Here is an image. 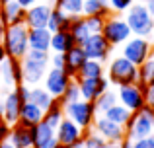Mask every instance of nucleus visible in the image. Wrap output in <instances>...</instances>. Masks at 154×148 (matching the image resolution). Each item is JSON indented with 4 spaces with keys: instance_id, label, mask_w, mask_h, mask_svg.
I'll return each instance as SVG.
<instances>
[{
    "instance_id": "nucleus-13",
    "label": "nucleus",
    "mask_w": 154,
    "mask_h": 148,
    "mask_svg": "<svg viewBox=\"0 0 154 148\" xmlns=\"http://www.w3.org/2000/svg\"><path fill=\"white\" fill-rule=\"evenodd\" d=\"M92 129L98 134H102L107 142H121L125 138V127L119 123H113L111 119H107L105 115H98L92 125Z\"/></svg>"
},
{
    "instance_id": "nucleus-14",
    "label": "nucleus",
    "mask_w": 154,
    "mask_h": 148,
    "mask_svg": "<svg viewBox=\"0 0 154 148\" xmlns=\"http://www.w3.org/2000/svg\"><path fill=\"white\" fill-rule=\"evenodd\" d=\"M84 133H86V131L80 129V127L76 125L72 119H68L66 115H64V119L59 123V125H57V129H55L57 140H59L64 148L70 146V144H74V142H78V140H82V138H84Z\"/></svg>"
},
{
    "instance_id": "nucleus-15",
    "label": "nucleus",
    "mask_w": 154,
    "mask_h": 148,
    "mask_svg": "<svg viewBox=\"0 0 154 148\" xmlns=\"http://www.w3.org/2000/svg\"><path fill=\"white\" fill-rule=\"evenodd\" d=\"M0 80H2V92L14 90L18 84H22V65L20 61H14V59H6V61L0 65Z\"/></svg>"
},
{
    "instance_id": "nucleus-38",
    "label": "nucleus",
    "mask_w": 154,
    "mask_h": 148,
    "mask_svg": "<svg viewBox=\"0 0 154 148\" xmlns=\"http://www.w3.org/2000/svg\"><path fill=\"white\" fill-rule=\"evenodd\" d=\"M84 18H86V26L90 29V33H102L105 22L103 16H84Z\"/></svg>"
},
{
    "instance_id": "nucleus-18",
    "label": "nucleus",
    "mask_w": 154,
    "mask_h": 148,
    "mask_svg": "<svg viewBox=\"0 0 154 148\" xmlns=\"http://www.w3.org/2000/svg\"><path fill=\"white\" fill-rule=\"evenodd\" d=\"M29 49H37V51H45L51 53V37L53 31L49 27H29Z\"/></svg>"
},
{
    "instance_id": "nucleus-17",
    "label": "nucleus",
    "mask_w": 154,
    "mask_h": 148,
    "mask_svg": "<svg viewBox=\"0 0 154 148\" xmlns=\"http://www.w3.org/2000/svg\"><path fill=\"white\" fill-rule=\"evenodd\" d=\"M22 105H23V99L18 95L16 88L4 94V121H6L8 125H16V123L20 121Z\"/></svg>"
},
{
    "instance_id": "nucleus-21",
    "label": "nucleus",
    "mask_w": 154,
    "mask_h": 148,
    "mask_svg": "<svg viewBox=\"0 0 154 148\" xmlns=\"http://www.w3.org/2000/svg\"><path fill=\"white\" fill-rule=\"evenodd\" d=\"M86 53H84L82 45H74L70 51H66L64 53V70H66L68 74L72 76V78H76V74H78V68L86 62Z\"/></svg>"
},
{
    "instance_id": "nucleus-3",
    "label": "nucleus",
    "mask_w": 154,
    "mask_h": 148,
    "mask_svg": "<svg viewBox=\"0 0 154 148\" xmlns=\"http://www.w3.org/2000/svg\"><path fill=\"white\" fill-rule=\"evenodd\" d=\"M105 74L109 78V84L113 86H125V84H135L139 82V66L133 65L129 59H125L123 55L111 59L105 68Z\"/></svg>"
},
{
    "instance_id": "nucleus-11",
    "label": "nucleus",
    "mask_w": 154,
    "mask_h": 148,
    "mask_svg": "<svg viewBox=\"0 0 154 148\" xmlns=\"http://www.w3.org/2000/svg\"><path fill=\"white\" fill-rule=\"evenodd\" d=\"M20 65H22V80L27 86L41 84L47 70H49V62H39V61H33L29 57H23L20 61Z\"/></svg>"
},
{
    "instance_id": "nucleus-49",
    "label": "nucleus",
    "mask_w": 154,
    "mask_h": 148,
    "mask_svg": "<svg viewBox=\"0 0 154 148\" xmlns=\"http://www.w3.org/2000/svg\"><path fill=\"white\" fill-rule=\"evenodd\" d=\"M8 2H12V0H0V4H8Z\"/></svg>"
},
{
    "instance_id": "nucleus-43",
    "label": "nucleus",
    "mask_w": 154,
    "mask_h": 148,
    "mask_svg": "<svg viewBox=\"0 0 154 148\" xmlns=\"http://www.w3.org/2000/svg\"><path fill=\"white\" fill-rule=\"evenodd\" d=\"M8 59V55H6V49H4V45H2V41H0V65H2L4 61Z\"/></svg>"
},
{
    "instance_id": "nucleus-41",
    "label": "nucleus",
    "mask_w": 154,
    "mask_h": 148,
    "mask_svg": "<svg viewBox=\"0 0 154 148\" xmlns=\"http://www.w3.org/2000/svg\"><path fill=\"white\" fill-rule=\"evenodd\" d=\"M49 66L64 68V53H53L51 57H49Z\"/></svg>"
},
{
    "instance_id": "nucleus-35",
    "label": "nucleus",
    "mask_w": 154,
    "mask_h": 148,
    "mask_svg": "<svg viewBox=\"0 0 154 148\" xmlns=\"http://www.w3.org/2000/svg\"><path fill=\"white\" fill-rule=\"evenodd\" d=\"M154 78V55L139 66V84H146Z\"/></svg>"
},
{
    "instance_id": "nucleus-8",
    "label": "nucleus",
    "mask_w": 154,
    "mask_h": 148,
    "mask_svg": "<svg viewBox=\"0 0 154 148\" xmlns=\"http://www.w3.org/2000/svg\"><path fill=\"white\" fill-rule=\"evenodd\" d=\"M117 99H119L121 105H125L129 111H140L144 105H146V99H144V90L139 82L135 84H125V86H119L117 90Z\"/></svg>"
},
{
    "instance_id": "nucleus-5",
    "label": "nucleus",
    "mask_w": 154,
    "mask_h": 148,
    "mask_svg": "<svg viewBox=\"0 0 154 148\" xmlns=\"http://www.w3.org/2000/svg\"><path fill=\"white\" fill-rule=\"evenodd\" d=\"M102 33H103V37L109 41L111 47H119V45H123V43L131 37L133 31H131V27H129L127 20H125V16L109 14L107 18H105V22H103Z\"/></svg>"
},
{
    "instance_id": "nucleus-50",
    "label": "nucleus",
    "mask_w": 154,
    "mask_h": 148,
    "mask_svg": "<svg viewBox=\"0 0 154 148\" xmlns=\"http://www.w3.org/2000/svg\"><path fill=\"white\" fill-rule=\"evenodd\" d=\"M139 2H144V4H148V2H152V0H139Z\"/></svg>"
},
{
    "instance_id": "nucleus-4",
    "label": "nucleus",
    "mask_w": 154,
    "mask_h": 148,
    "mask_svg": "<svg viewBox=\"0 0 154 148\" xmlns=\"http://www.w3.org/2000/svg\"><path fill=\"white\" fill-rule=\"evenodd\" d=\"M64 115L68 119H72L84 131H90L94 121H96V117H98L94 101H88V99H82V98L72 101V103H66L64 105Z\"/></svg>"
},
{
    "instance_id": "nucleus-52",
    "label": "nucleus",
    "mask_w": 154,
    "mask_h": 148,
    "mask_svg": "<svg viewBox=\"0 0 154 148\" xmlns=\"http://www.w3.org/2000/svg\"><path fill=\"white\" fill-rule=\"evenodd\" d=\"M0 92H2V80H0Z\"/></svg>"
},
{
    "instance_id": "nucleus-27",
    "label": "nucleus",
    "mask_w": 154,
    "mask_h": 148,
    "mask_svg": "<svg viewBox=\"0 0 154 148\" xmlns=\"http://www.w3.org/2000/svg\"><path fill=\"white\" fill-rule=\"evenodd\" d=\"M29 99L35 103V105H39L43 111H45V109H49V107L53 105V101H55L57 98H53V95L45 90V88L37 84V86H31V95H29Z\"/></svg>"
},
{
    "instance_id": "nucleus-6",
    "label": "nucleus",
    "mask_w": 154,
    "mask_h": 148,
    "mask_svg": "<svg viewBox=\"0 0 154 148\" xmlns=\"http://www.w3.org/2000/svg\"><path fill=\"white\" fill-rule=\"evenodd\" d=\"M152 115L154 109L148 105H144L140 111L131 113V119L125 125V137L131 138V140H137V138L152 134Z\"/></svg>"
},
{
    "instance_id": "nucleus-23",
    "label": "nucleus",
    "mask_w": 154,
    "mask_h": 148,
    "mask_svg": "<svg viewBox=\"0 0 154 148\" xmlns=\"http://www.w3.org/2000/svg\"><path fill=\"white\" fill-rule=\"evenodd\" d=\"M74 45H78V43L74 41V37H72V33L68 29H64V31H53L51 53H66V51H70Z\"/></svg>"
},
{
    "instance_id": "nucleus-54",
    "label": "nucleus",
    "mask_w": 154,
    "mask_h": 148,
    "mask_svg": "<svg viewBox=\"0 0 154 148\" xmlns=\"http://www.w3.org/2000/svg\"><path fill=\"white\" fill-rule=\"evenodd\" d=\"M27 148H35V146H27Z\"/></svg>"
},
{
    "instance_id": "nucleus-46",
    "label": "nucleus",
    "mask_w": 154,
    "mask_h": 148,
    "mask_svg": "<svg viewBox=\"0 0 154 148\" xmlns=\"http://www.w3.org/2000/svg\"><path fill=\"white\" fill-rule=\"evenodd\" d=\"M4 31H6V23L0 20V41H2V37H4Z\"/></svg>"
},
{
    "instance_id": "nucleus-42",
    "label": "nucleus",
    "mask_w": 154,
    "mask_h": 148,
    "mask_svg": "<svg viewBox=\"0 0 154 148\" xmlns=\"http://www.w3.org/2000/svg\"><path fill=\"white\" fill-rule=\"evenodd\" d=\"M16 2H18L20 6H23V8L27 10L29 6H33V4H37V0H16Z\"/></svg>"
},
{
    "instance_id": "nucleus-19",
    "label": "nucleus",
    "mask_w": 154,
    "mask_h": 148,
    "mask_svg": "<svg viewBox=\"0 0 154 148\" xmlns=\"http://www.w3.org/2000/svg\"><path fill=\"white\" fill-rule=\"evenodd\" d=\"M8 140H10L16 148L33 146V133H31V127H26V125H22V123L12 125L10 127V134H8Z\"/></svg>"
},
{
    "instance_id": "nucleus-24",
    "label": "nucleus",
    "mask_w": 154,
    "mask_h": 148,
    "mask_svg": "<svg viewBox=\"0 0 154 148\" xmlns=\"http://www.w3.org/2000/svg\"><path fill=\"white\" fill-rule=\"evenodd\" d=\"M68 31L72 33V37H74V41L78 45H82L92 35L88 26H86V18L84 16H70V27H68Z\"/></svg>"
},
{
    "instance_id": "nucleus-33",
    "label": "nucleus",
    "mask_w": 154,
    "mask_h": 148,
    "mask_svg": "<svg viewBox=\"0 0 154 148\" xmlns=\"http://www.w3.org/2000/svg\"><path fill=\"white\" fill-rule=\"evenodd\" d=\"M82 95H80V86H78V80L72 78L70 84L66 86V90H64V94L59 98V101L63 103V105H66V103H72L76 101V99H80Z\"/></svg>"
},
{
    "instance_id": "nucleus-12",
    "label": "nucleus",
    "mask_w": 154,
    "mask_h": 148,
    "mask_svg": "<svg viewBox=\"0 0 154 148\" xmlns=\"http://www.w3.org/2000/svg\"><path fill=\"white\" fill-rule=\"evenodd\" d=\"M80 86V95L82 99H88V101H96L100 95L103 94L105 90H109V78L107 76H98V78H76Z\"/></svg>"
},
{
    "instance_id": "nucleus-45",
    "label": "nucleus",
    "mask_w": 154,
    "mask_h": 148,
    "mask_svg": "<svg viewBox=\"0 0 154 148\" xmlns=\"http://www.w3.org/2000/svg\"><path fill=\"white\" fill-rule=\"evenodd\" d=\"M105 148H125V146H123V140H121V142H107Z\"/></svg>"
},
{
    "instance_id": "nucleus-55",
    "label": "nucleus",
    "mask_w": 154,
    "mask_h": 148,
    "mask_svg": "<svg viewBox=\"0 0 154 148\" xmlns=\"http://www.w3.org/2000/svg\"><path fill=\"white\" fill-rule=\"evenodd\" d=\"M0 8H2V4H0Z\"/></svg>"
},
{
    "instance_id": "nucleus-37",
    "label": "nucleus",
    "mask_w": 154,
    "mask_h": 148,
    "mask_svg": "<svg viewBox=\"0 0 154 148\" xmlns=\"http://www.w3.org/2000/svg\"><path fill=\"white\" fill-rule=\"evenodd\" d=\"M135 2H137V0H107L111 14H125V12H127Z\"/></svg>"
},
{
    "instance_id": "nucleus-34",
    "label": "nucleus",
    "mask_w": 154,
    "mask_h": 148,
    "mask_svg": "<svg viewBox=\"0 0 154 148\" xmlns=\"http://www.w3.org/2000/svg\"><path fill=\"white\" fill-rule=\"evenodd\" d=\"M82 142H84V148H105L107 146V140H105L102 134L96 133L94 129H90V131L84 133Z\"/></svg>"
},
{
    "instance_id": "nucleus-39",
    "label": "nucleus",
    "mask_w": 154,
    "mask_h": 148,
    "mask_svg": "<svg viewBox=\"0 0 154 148\" xmlns=\"http://www.w3.org/2000/svg\"><path fill=\"white\" fill-rule=\"evenodd\" d=\"M140 86H143V90H144V99H146V105L154 109V78L150 80V82H146V84H140Z\"/></svg>"
},
{
    "instance_id": "nucleus-31",
    "label": "nucleus",
    "mask_w": 154,
    "mask_h": 148,
    "mask_svg": "<svg viewBox=\"0 0 154 148\" xmlns=\"http://www.w3.org/2000/svg\"><path fill=\"white\" fill-rule=\"evenodd\" d=\"M117 101H119V99H117V92L105 90L103 94L94 101V105H96V113H98V115H103L105 111H107L111 105H115Z\"/></svg>"
},
{
    "instance_id": "nucleus-16",
    "label": "nucleus",
    "mask_w": 154,
    "mask_h": 148,
    "mask_svg": "<svg viewBox=\"0 0 154 148\" xmlns=\"http://www.w3.org/2000/svg\"><path fill=\"white\" fill-rule=\"evenodd\" d=\"M51 4H33L26 10V26L27 27H47L51 18Z\"/></svg>"
},
{
    "instance_id": "nucleus-9",
    "label": "nucleus",
    "mask_w": 154,
    "mask_h": 148,
    "mask_svg": "<svg viewBox=\"0 0 154 148\" xmlns=\"http://www.w3.org/2000/svg\"><path fill=\"white\" fill-rule=\"evenodd\" d=\"M72 76L66 72L64 68H55V66H49V70H47L45 78H43V88H45L47 92L53 95V98L59 99L60 95L64 94V90H66V86L70 84Z\"/></svg>"
},
{
    "instance_id": "nucleus-51",
    "label": "nucleus",
    "mask_w": 154,
    "mask_h": 148,
    "mask_svg": "<svg viewBox=\"0 0 154 148\" xmlns=\"http://www.w3.org/2000/svg\"><path fill=\"white\" fill-rule=\"evenodd\" d=\"M152 133H154V115H152Z\"/></svg>"
},
{
    "instance_id": "nucleus-29",
    "label": "nucleus",
    "mask_w": 154,
    "mask_h": 148,
    "mask_svg": "<svg viewBox=\"0 0 154 148\" xmlns=\"http://www.w3.org/2000/svg\"><path fill=\"white\" fill-rule=\"evenodd\" d=\"M63 119H64V105L59 101V99H55L49 109H45V113H43V121H45L47 125H51V127L57 129V125H59Z\"/></svg>"
},
{
    "instance_id": "nucleus-10",
    "label": "nucleus",
    "mask_w": 154,
    "mask_h": 148,
    "mask_svg": "<svg viewBox=\"0 0 154 148\" xmlns=\"http://www.w3.org/2000/svg\"><path fill=\"white\" fill-rule=\"evenodd\" d=\"M82 49H84V53H86L88 59L105 62L109 59V53H111L113 47L109 45V41L103 37V33H92L90 37L82 43Z\"/></svg>"
},
{
    "instance_id": "nucleus-36",
    "label": "nucleus",
    "mask_w": 154,
    "mask_h": 148,
    "mask_svg": "<svg viewBox=\"0 0 154 148\" xmlns=\"http://www.w3.org/2000/svg\"><path fill=\"white\" fill-rule=\"evenodd\" d=\"M123 146L125 148H154V133L148 134V137L137 138V140H131V138L125 137L123 138Z\"/></svg>"
},
{
    "instance_id": "nucleus-53",
    "label": "nucleus",
    "mask_w": 154,
    "mask_h": 148,
    "mask_svg": "<svg viewBox=\"0 0 154 148\" xmlns=\"http://www.w3.org/2000/svg\"><path fill=\"white\" fill-rule=\"evenodd\" d=\"M2 142H4V140H2V138H0V144H2Z\"/></svg>"
},
{
    "instance_id": "nucleus-47",
    "label": "nucleus",
    "mask_w": 154,
    "mask_h": 148,
    "mask_svg": "<svg viewBox=\"0 0 154 148\" xmlns=\"http://www.w3.org/2000/svg\"><path fill=\"white\" fill-rule=\"evenodd\" d=\"M0 148H16V146H14V144H12V142H10V140H4V142H2V144H0Z\"/></svg>"
},
{
    "instance_id": "nucleus-7",
    "label": "nucleus",
    "mask_w": 154,
    "mask_h": 148,
    "mask_svg": "<svg viewBox=\"0 0 154 148\" xmlns=\"http://www.w3.org/2000/svg\"><path fill=\"white\" fill-rule=\"evenodd\" d=\"M121 55L125 59H129L133 65L140 66L146 59H150L154 55V43H150L146 37H140V35H131L123 43Z\"/></svg>"
},
{
    "instance_id": "nucleus-48",
    "label": "nucleus",
    "mask_w": 154,
    "mask_h": 148,
    "mask_svg": "<svg viewBox=\"0 0 154 148\" xmlns=\"http://www.w3.org/2000/svg\"><path fill=\"white\" fill-rule=\"evenodd\" d=\"M66 148H84V142H82V140H78V142H74V144L66 146Z\"/></svg>"
},
{
    "instance_id": "nucleus-30",
    "label": "nucleus",
    "mask_w": 154,
    "mask_h": 148,
    "mask_svg": "<svg viewBox=\"0 0 154 148\" xmlns=\"http://www.w3.org/2000/svg\"><path fill=\"white\" fill-rule=\"evenodd\" d=\"M131 113H133V111H129L125 105H121V103L117 101L115 105H111L103 115H105L107 119H111L113 123H119V125H123V127H125V125H127V121L131 119Z\"/></svg>"
},
{
    "instance_id": "nucleus-22",
    "label": "nucleus",
    "mask_w": 154,
    "mask_h": 148,
    "mask_svg": "<svg viewBox=\"0 0 154 148\" xmlns=\"http://www.w3.org/2000/svg\"><path fill=\"white\" fill-rule=\"evenodd\" d=\"M43 113H45V111H43L41 107L35 105L31 99H27L22 105V113H20L18 123H22V125H26V127H35L37 123L43 121Z\"/></svg>"
},
{
    "instance_id": "nucleus-26",
    "label": "nucleus",
    "mask_w": 154,
    "mask_h": 148,
    "mask_svg": "<svg viewBox=\"0 0 154 148\" xmlns=\"http://www.w3.org/2000/svg\"><path fill=\"white\" fill-rule=\"evenodd\" d=\"M103 74H105V66L102 61L86 59V62L78 68L76 78H98V76H103Z\"/></svg>"
},
{
    "instance_id": "nucleus-44",
    "label": "nucleus",
    "mask_w": 154,
    "mask_h": 148,
    "mask_svg": "<svg viewBox=\"0 0 154 148\" xmlns=\"http://www.w3.org/2000/svg\"><path fill=\"white\" fill-rule=\"evenodd\" d=\"M4 121V95H0V123Z\"/></svg>"
},
{
    "instance_id": "nucleus-25",
    "label": "nucleus",
    "mask_w": 154,
    "mask_h": 148,
    "mask_svg": "<svg viewBox=\"0 0 154 148\" xmlns=\"http://www.w3.org/2000/svg\"><path fill=\"white\" fill-rule=\"evenodd\" d=\"M47 27H49L51 31H64V29H68V27H70V16H68L66 12H63L60 8L53 6Z\"/></svg>"
},
{
    "instance_id": "nucleus-2",
    "label": "nucleus",
    "mask_w": 154,
    "mask_h": 148,
    "mask_svg": "<svg viewBox=\"0 0 154 148\" xmlns=\"http://www.w3.org/2000/svg\"><path fill=\"white\" fill-rule=\"evenodd\" d=\"M125 20H127L133 35L146 37L150 43H154V16L148 12V8H146L144 2H139V0H137L131 8L125 12Z\"/></svg>"
},
{
    "instance_id": "nucleus-1",
    "label": "nucleus",
    "mask_w": 154,
    "mask_h": 148,
    "mask_svg": "<svg viewBox=\"0 0 154 148\" xmlns=\"http://www.w3.org/2000/svg\"><path fill=\"white\" fill-rule=\"evenodd\" d=\"M29 27L26 23H16V26H6L2 37V45L6 49L8 59L22 61L29 51Z\"/></svg>"
},
{
    "instance_id": "nucleus-40",
    "label": "nucleus",
    "mask_w": 154,
    "mask_h": 148,
    "mask_svg": "<svg viewBox=\"0 0 154 148\" xmlns=\"http://www.w3.org/2000/svg\"><path fill=\"white\" fill-rule=\"evenodd\" d=\"M26 57L33 59V61H39V62H49V57H51V55H49V53H45V51L29 49V51H27V55H26Z\"/></svg>"
},
{
    "instance_id": "nucleus-32",
    "label": "nucleus",
    "mask_w": 154,
    "mask_h": 148,
    "mask_svg": "<svg viewBox=\"0 0 154 148\" xmlns=\"http://www.w3.org/2000/svg\"><path fill=\"white\" fill-rule=\"evenodd\" d=\"M55 6L66 12L68 16H82L84 0H55Z\"/></svg>"
},
{
    "instance_id": "nucleus-20",
    "label": "nucleus",
    "mask_w": 154,
    "mask_h": 148,
    "mask_svg": "<svg viewBox=\"0 0 154 148\" xmlns=\"http://www.w3.org/2000/svg\"><path fill=\"white\" fill-rule=\"evenodd\" d=\"M0 20H2L6 26H16V23H23L26 22V8L20 6L16 0L8 4H2L0 8Z\"/></svg>"
},
{
    "instance_id": "nucleus-28",
    "label": "nucleus",
    "mask_w": 154,
    "mask_h": 148,
    "mask_svg": "<svg viewBox=\"0 0 154 148\" xmlns=\"http://www.w3.org/2000/svg\"><path fill=\"white\" fill-rule=\"evenodd\" d=\"M111 14L109 10V4L107 0H84V10H82V16H107Z\"/></svg>"
}]
</instances>
